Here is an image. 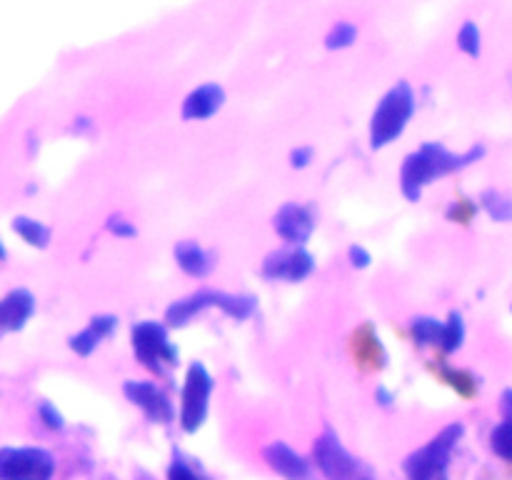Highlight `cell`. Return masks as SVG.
<instances>
[{
    "mask_svg": "<svg viewBox=\"0 0 512 480\" xmlns=\"http://www.w3.org/2000/svg\"><path fill=\"white\" fill-rule=\"evenodd\" d=\"M123 393L128 395V400L133 405H138L148 420L160 425H168L175 420V408L173 400L168 398L163 388H158L155 383H148V380H128L123 385Z\"/></svg>",
    "mask_w": 512,
    "mask_h": 480,
    "instance_id": "ba28073f",
    "label": "cell"
},
{
    "mask_svg": "<svg viewBox=\"0 0 512 480\" xmlns=\"http://www.w3.org/2000/svg\"><path fill=\"white\" fill-rule=\"evenodd\" d=\"M500 413H503L505 423H512V390H505L503 400H500Z\"/></svg>",
    "mask_w": 512,
    "mask_h": 480,
    "instance_id": "d6a6232c",
    "label": "cell"
},
{
    "mask_svg": "<svg viewBox=\"0 0 512 480\" xmlns=\"http://www.w3.org/2000/svg\"><path fill=\"white\" fill-rule=\"evenodd\" d=\"M40 415H43L45 425H50V428H63V415H60L50 403L40 405Z\"/></svg>",
    "mask_w": 512,
    "mask_h": 480,
    "instance_id": "f546056e",
    "label": "cell"
},
{
    "mask_svg": "<svg viewBox=\"0 0 512 480\" xmlns=\"http://www.w3.org/2000/svg\"><path fill=\"white\" fill-rule=\"evenodd\" d=\"M440 378H443L448 385H453V388L458 390L463 398H470V395L475 393V388H478V383H475V378L468 373V370L443 368V370H440Z\"/></svg>",
    "mask_w": 512,
    "mask_h": 480,
    "instance_id": "ac0fdd59",
    "label": "cell"
},
{
    "mask_svg": "<svg viewBox=\"0 0 512 480\" xmlns=\"http://www.w3.org/2000/svg\"><path fill=\"white\" fill-rule=\"evenodd\" d=\"M465 428L463 423H450L430 440L428 445H423L420 450H415L408 460H405V473L410 480H438L445 475V468L450 463V455H453L455 445L463 438Z\"/></svg>",
    "mask_w": 512,
    "mask_h": 480,
    "instance_id": "3957f363",
    "label": "cell"
},
{
    "mask_svg": "<svg viewBox=\"0 0 512 480\" xmlns=\"http://www.w3.org/2000/svg\"><path fill=\"white\" fill-rule=\"evenodd\" d=\"M15 230H18V233L23 235L28 243L40 245V248H43V245H48V240H50V230L45 228L43 223H38V220L18 218L15 220Z\"/></svg>",
    "mask_w": 512,
    "mask_h": 480,
    "instance_id": "7402d4cb",
    "label": "cell"
},
{
    "mask_svg": "<svg viewBox=\"0 0 512 480\" xmlns=\"http://www.w3.org/2000/svg\"><path fill=\"white\" fill-rule=\"evenodd\" d=\"M375 398H378L383 405H390V400H393V398H390V393H388V390H385V388H378V393H375Z\"/></svg>",
    "mask_w": 512,
    "mask_h": 480,
    "instance_id": "836d02e7",
    "label": "cell"
},
{
    "mask_svg": "<svg viewBox=\"0 0 512 480\" xmlns=\"http://www.w3.org/2000/svg\"><path fill=\"white\" fill-rule=\"evenodd\" d=\"M108 230L113 235H118V238H133V235H138V228H135V225H130L128 220H123V218H110Z\"/></svg>",
    "mask_w": 512,
    "mask_h": 480,
    "instance_id": "f1b7e54d",
    "label": "cell"
},
{
    "mask_svg": "<svg viewBox=\"0 0 512 480\" xmlns=\"http://www.w3.org/2000/svg\"><path fill=\"white\" fill-rule=\"evenodd\" d=\"M130 340H133V350L140 363L153 370V373L163 375L165 368L178 365V348L170 343L168 330H165L163 323L143 320V323L133 325Z\"/></svg>",
    "mask_w": 512,
    "mask_h": 480,
    "instance_id": "277c9868",
    "label": "cell"
},
{
    "mask_svg": "<svg viewBox=\"0 0 512 480\" xmlns=\"http://www.w3.org/2000/svg\"><path fill=\"white\" fill-rule=\"evenodd\" d=\"M275 230H278V235L285 243H305L315 230L313 210H310L308 205L285 203L283 208L275 213Z\"/></svg>",
    "mask_w": 512,
    "mask_h": 480,
    "instance_id": "30bf717a",
    "label": "cell"
},
{
    "mask_svg": "<svg viewBox=\"0 0 512 480\" xmlns=\"http://www.w3.org/2000/svg\"><path fill=\"white\" fill-rule=\"evenodd\" d=\"M443 335H445V323L435 318H415L413 323V338L418 345H435V348H443Z\"/></svg>",
    "mask_w": 512,
    "mask_h": 480,
    "instance_id": "e0dca14e",
    "label": "cell"
},
{
    "mask_svg": "<svg viewBox=\"0 0 512 480\" xmlns=\"http://www.w3.org/2000/svg\"><path fill=\"white\" fill-rule=\"evenodd\" d=\"M463 338H465V325H463V318H460V313H450V318L445 320V335H443V353H453V350H458L460 345H463Z\"/></svg>",
    "mask_w": 512,
    "mask_h": 480,
    "instance_id": "ffe728a7",
    "label": "cell"
},
{
    "mask_svg": "<svg viewBox=\"0 0 512 480\" xmlns=\"http://www.w3.org/2000/svg\"><path fill=\"white\" fill-rule=\"evenodd\" d=\"M483 148H470L468 153L455 155L448 148L438 143H425L423 148L410 153L405 158L403 170H400V188H403L405 198L418 200L423 195L425 185H430L433 180L443 178V175L453 173V170L465 168V165L475 163V160L483 155Z\"/></svg>",
    "mask_w": 512,
    "mask_h": 480,
    "instance_id": "6da1fadb",
    "label": "cell"
},
{
    "mask_svg": "<svg viewBox=\"0 0 512 480\" xmlns=\"http://www.w3.org/2000/svg\"><path fill=\"white\" fill-rule=\"evenodd\" d=\"M473 215H475V205L465 198L455 200L448 210V218L455 220V223H470V218H473Z\"/></svg>",
    "mask_w": 512,
    "mask_h": 480,
    "instance_id": "484cf974",
    "label": "cell"
},
{
    "mask_svg": "<svg viewBox=\"0 0 512 480\" xmlns=\"http://www.w3.org/2000/svg\"><path fill=\"white\" fill-rule=\"evenodd\" d=\"M315 268L313 255L305 248H293V250H278V253H270L263 263V275L268 280H290V283H298V280L308 278Z\"/></svg>",
    "mask_w": 512,
    "mask_h": 480,
    "instance_id": "9c48e42d",
    "label": "cell"
},
{
    "mask_svg": "<svg viewBox=\"0 0 512 480\" xmlns=\"http://www.w3.org/2000/svg\"><path fill=\"white\" fill-rule=\"evenodd\" d=\"M90 328H93L100 338H108V335H113V330L118 328V318H115V315H95V318L90 320Z\"/></svg>",
    "mask_w": 512,
    "mask_h": 480,
    "instance_id": "83f0119b",
    "label": "cell"
},
{
    "mask_svg": "<svg viewBox=\"0 0 512 480\" xmlns=\"http://www.w3.org/2000/svg\"><path fill=\"white\" fill-rule=\"evenodd\" d=\"M225 93L218 83H205L195 88L193 93L185 98L183 103V118L185 120H205L215 115L223 105Z\"/></svg>",
    "mask_w": 512,
    "mask_h": 480,
    "instance_id": "7c38bea8",
    "label": "cell"
},
{
    "mask_svg": "<svg viewBox=\"0 0 512 480\" xmlns=\"http://www.w3.org/2000/svg\"><path fill=\"white\" fill-rule=\"evenodd\" d=\"M143 480H150V478H143Z\"/></svg>",
    "mask_w": 512,
    "mask_h": 480,
    "instance_id": "d590c367",
    "label": "cell"
},
{
    "mask_svg": "<svg viewBox=\"0 0 512 480\" xmlns=\"http://www.w3.org/2000/svg\"><path fill=\"white\" fill-rule=\"evenodd\" d=\"M353 355L363 368H383L385 365V350L380 343L378 335L373 333L370 325H363L360 330H355L353 335Z\"/></svg>",
    "mask_w": 512,
    "mask_h": 480,
    "instance_id": "9a60e30c",
    "label": "cell"
},
{
    "mask_svg": "<svg viewBox=\"0 0 512 480\" xmlns=\"http://www.w3.org/2000/svg\"><path fill=\"white\" fill-rule=\"evenodd\" d=\"M483 208L488 210L490 218L495 220H512V200L505 198L498 190H488L483 193Z\"/></svg>",
    "mask_w": 512,
    "mask_h": 480,
    "instance_id": "44dd1931",
    "label": "cell"
},
{
    "mask_svg": "<svg viewBox=\"0 0 512 480\" xmlns=\"http://www.w3.org/2000/svg\"><path fill=\"white\" fill-rule=\"evenodd\" d=\"M175 260L185 273L195 275V278H203L213 270V255L200 248L195 240H183V243L175 245Z\"/></svg>",
    "mask_w": 512,
    "mask_h": 480,
    "instance_id": "2e32d148",
    "label": "cell"
},
{
    "mask_svg": "<svg viewBox=\"0 0 512 480\" xmlns=\"http://www.w3.org/2000/svg\"><path fill=\"white\" fill-rule=\"evenodd\" d=\"M33 308V295H30L28 290L18 288L13 290V293L5 295V298L0 300V333L23 328L25 320L33 315Z\"/></svg>",
    "mask_w": 512,
    "mask_h": 480,
    "instance_id": "5bb4252c",
    "label": "cell"
},
{
    "mask_svg": "<svg viewBox=\"0 0 512 480\" xmlns=\"http://www.w3.org/2000/svg\"><path fill=\"white\" fill-rule=\"evenodd\" d=\"M438 480H445V475H443V478H438Z\"/></svg>",
    "mask_w": 512,
    "mask_h": 480,
    "instance_id": "e575fe53",
    "label": "cell"
},
{
    "mask_svg": "<svg viewBox=\"0 0 512 480\" xmlns=\"http://www.w3.org/2000/svg\"><path fill=\"white\" fill-rule=\"evenodd\" d=\"M490 445H493V453L498 458L512 463V423H500L495 425V430L490 433Z\"/></svg>",
    "mask_w": 512,
    "mask_h": 480,
    "instance_id": "d6986e66",
    "label": "cell"
},
{
    "mask_svg": "<svg viewBox=\"0 0 512 480\" xmlns=\"http://www.w3.org/2000/svg\"><path fill=\"white\" fill-rule=\"evenodd\" d=\"M55 458L43 448L0 450V480H50Z\"/></svg>",
    "mask_w": 512,
    "mask_h": 480,
    "instance_id": "8992f818",
    "label": "cell"
},
{
    "mask_svg": "<svg viewBox=\"0 0 512 480\" xmlns=\"http://www.w3.org/2000/svg\"><path fill=\"white\" fill-rule=\"evenodd\" d=\"M415 113V93L408 83H398L383 95V100L375 108L370 120V143L373 148L393 143L398 135H403L405 125L410 123Z\"/></svg>",
    "mask_w": 512,
    "mask_h": 480,
    "instance_id": "7a4b0ae2",
    "label": "cell"
},
{
    "mask_svg": "<svg viewBox=\"0 0 512 480\" xmlns=\"http://www.w3.org/2000/svg\"><path fill=\"white\" fill-rule=\"evenodd\" d=\"M263 458L280 478L285 480H313V470L310 463L300 453H295L288 443L283 440H275V443L265 445Z\"/></svg>",
    "mask_w": 512,
    "mask_h": 480,
    "instance_id": "8fae6325",
    "label": "cell"
},
{
    "mask_svg": "<svg viewBox=\"0 0 512 480\" xmlns=\"http://www.w3.org/2000/svg\"><path fill=\"white\" fill-rule=\"evenodd\" d=\"M313 460L328 480H358V460L343 448L340 438L325 430L313 445Z\"/></svg>",
    "mask_w": 512,
    "mask_h": 480,
    "instance_id": "52a82bcc",
    "label": "cell"
},
{
    "mask_svg": "<svg viewBox=\"0 0 512 480\" xmlns=\"http://www.w3.org/2000/svg\"><path fill=\"white\" fill-rule=\"evenodd\" d=\"M350 255V263L355 265V268H368L370 265V253L363 248V245H353V248L348 250Z\"/></svg>",
    "mask_w": 512,
    "mask_h": 480,
    "instance_id": "4dcf8cb0",
    "label": "cell"
},
{
    "mask_svg": "<svg viewBox=\"0 0 512 480\" xmlns=\"http://www.w3.org/2000/svg\"><path fill=\"white\" fill-rule=\"evenodd\" d=\"M355 38H358V28H355L353 23H348V20H340V23H335L333 30L328 33L325 45H328L330 50L348 48V45L355 43Z\"/></svg>",
    "mask_w": 512,
    "mask_h": 480,
    "instance_id": "603a6c76",
    "label": "cell"
},
{
    "mask_svg": "<svg viewBox=\"0 0 512 480\" xmlns=\"http://www.w3.org/2000/svg\"><path fill=\"white\" fill-rule=\"evenodd\" d=\"M458 45L463 53L473 55V58H478L480 55V28L473 23V20L463 23V28L458 30Z\"/></svg>",
    "mask_w": 512,
    "mask_h": 480,
    "instance_id": "cb8c5ba5",
    "label": "cell"
},
{
    "mask_svg": "<svg viewBox=\"0 0 512 480\" xmlns=\"http://www.w3.org/2000/svg\"><path fill=\"white\" fill-rule=\"evenodd\" d=\"M210 393H213V378L203 363H193L185 373L183 395H180V428L185 433H195L203 428L210 408Z\"/></svg>",
    "mask_w": 512,
    "mask_h": 480,
    "instance_id": "5b68a950",
    "label": "cell"
},
{
    "mask_svg": "<svg viewBox=\"0 0 512 480\" xmlns=\"http://www.w3.org/2000/svg\"><path fill=\"white\" fill-rule=\"evenodd\" d=\"M100 340L103 338H100V335L88 325V328L80 330L78 335H73V338H70V348H73L78 355H90L95 348H98Z\"/></svg>",
    "mask_w": 512,
    "mask_h": 480,
    "instance_id": "d4e9b609",
    "label": "cell"
},
{
    "mask_svg": "<svg viewBox=\"0 0 512 480\" xmlns=\"http://www.w3.org/2000/svg\"><path fill=\"white\" fill-rule=\"evenodd\" d=\"M310 158H313V148H298L290 155V163H293L295 168H305V165L310 163Z\"/></svg>",
    "mask_w": 512,
    "mask_h": 480,
    "instance_id": "1f68e13d",
    "label": "cell"
},
{
    "mask_svg": "<svg viewBox=\"0 0 512 480\" xmlns=\"http://www.w3.org/2000/svg\"><path fill=\"white\" fill-rule=\"evenodd\" d=\"M218 295L220 293H215V290H200V293L190 295V298L175 300V303L165 310V320H168V325L183 328V325H188L190 320L198 313H203V310L218 308Z\"/></svg>",
    "mask_w": 512,
    "mask_h": 480,
    "instance_id": "4fadbf2b",
    "label": "cell"
},
{
    "mask_svg": "<svg viewBox=\"0 0 512 480\" xmlns=\"http://www.w3.org/2000/svg\"><path fill=\"white\" fill-rule=\"evenodd\" d=\"M168 480H203L193 468H190L185 460L175 458L173 463L168 465Z\"/></svg>",
    "mask_w": 512,
    "mask_h": 480,
    "instance_id": "4316f807",
    "label": "cell"
}]
</instances>
